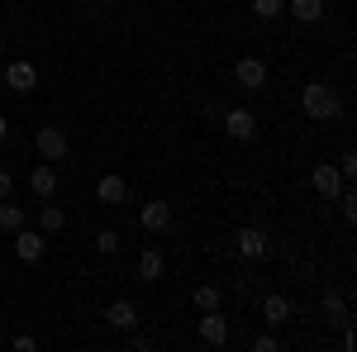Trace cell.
Masks as SVG:
<instances>
[{"mask_svg":"<svg viewBox=\"0 0 357 352\" xmlns=\"http://www.w3.org/2000/svg\"><path fill=\"white\" fill-rule=\"evenodd\" d=\"M319 305H324V314H329V324H348V305H343V296H338V291H324V300H319Z\"/></svg>","mask_w":357,"mask_h":352,"instance_id":"19","label":"cell"},{"mask_svg":"<svg viewBox=\"0 0 357 352\" xmlns=\"http://www.w3.org/2000/svg\"><path fill=\"white\" fill-rule=\"evenodd\" d=\"M138 281H148V286H153V281H162V271H167V257L162 252H158V247H143V252H138Z\"/></svg>","mask_w":357,"mask_h":352,"instance_id":"15","label":"cell"},{"mask_svg":"<svg viewBox=\"0 0 357 352\" xmlns=\"http://www.w3.org/2000/svg\"><path fill=\"white\" fill-rule=\"evenodd\" d=\"M224 134L234 138V143H252V138H257V114H252L248 105L224 109Z\"/></svg>","mask_w":357,"mask_h":352,"instance_id":"7","label":"cell"},{"mask_svg":"<svg viewBox=\"0 0 357 352\" xmlns=\"http://www.w3.org/2000/svg\"><path fill=\"white\" fill-rule=\"evenodd\" d=\"M0 229H5V234L24 229V205H10V200H0Z\"/></svg>","mask_w":357,"mask_h":352,"instance_id":"21","label":"cell"},{"mask_svg":"<svg viewBox=\"0 0 357 352\" xmlns=\"http://www.w3.org/2000/svg\"><path fill=\"white\" fill-rule=\"evenodd\" d=\"M10 195H15V176H10V171H0V200H10Z\"/></svg>","mask_w":357,"mask_h":352,"instance_id":"27","label":"cell"},{"mask_svg":"<svg viewBox=\"0 0 357 352\" xmlns=\"http://www.w3.org/2000/svg\"><path fill=\"white\" fill-rule=\"evenodd\" d=\"M5 86H10L15 95H33V91H38V67H33L29 57L5 62Z\"/></svg>","mask_w":357,"mask_h":352,"instance_id":"6","label":"cell"},{"mask_svg":"<svg viewBox=\"0 0 357 352\" xmlns=\"http://www.w3.org/2000/svg\"><path fill=\"white\" fill-rule=\"evenodd\" d=\"M96 200H100V205H124V200H129V181H124V176H114V171H105V176H100V181H96Z\"/></svg>","mask_w":357,"mask_h":352,"instance_id":"12","label":"cell"},{"mask_svg":"<svg viewBox=\"0 0 357 352\" xmlns=\"http://www.w3.org/2000/svg\"><path fill=\"white\" fill-rule=\"evenodd\" d=\"M310 186H314L319 200H338L343 186H348V176L338 171V162H319V167H310Z\"/></svg>","mask_w":357,"mask_h":352,"instance_id":"3","label":"cell"},{"mask_svg":"<svg viewBox=\"0 0 357 352\" xmlns=\"http://www.w3.org/2000/svg\"><path fill=\"white\" fill-rule=\"evenodd\" d=\"M338 210H343V219H348V224L357 219V195H353L348 186H343V195H338Z\"/></svg>","mask_w":357,"mask_h":352,"instance_id":"23","label":"cell"},{"mask_svg":"<svg viewBox=\"0 0 357 352\" xmlns=\"http://www.w3.org/2000/svg\"><path fill=\"white\" fill-rule=\"evenodd\" d=\"M262 324H267V328H286V324H291V300L281 296V291L262 296Z\"/></svg>","mask_w":357,"mask_h":352,"instance_id":"13","label":"cell"},{"mask_svg":"<svg viewBox=\"0 0 357 352\" xmlns=\"http://www.w3.org/2000/svg\"><path fill=\"white\" fill-rule=\"evenodd\" d=\"M158 5H162V0H158Z\"/></svg>","mask_w":357,"mask_h":352,"instance_id":"31","label":"cell"},{"mask_svg":"<svg viewBox=\"0 0 357 352\" xmlns=\"http://www.w3.org/2000/svg\"><path fill=\"white\" fill-rule=\"evenodd\" d=\"M5 138H10V119L0 114V143H5Z\"/></svg>","mask_w":357,"mask_h":352,"instance_id":"28","label":"cell"},{"mask_svg":"<svg viewBox=\"0 0 357 352\" xmlns=\"http://www.w3.org/2000/svg\"><path fill=\"white\" fill-rule=\"evenodd\" d=\"M96 252H100V257H114V252H119V234H114V229H100V234H96Z\"/></svg>","mask_w":357,"mask_h":352,"instance_id":"22","label":"cell"},{"mask_svg":"<svg viewBox=\"0 0 357 352\" xmlns=\"http://www.w3.org/2000/svg\"><path fill=\"white\" fill-rule=\"evenodd\" d=\"M286 15H291L296 24H319V20L329 15V5H324V0H286Z\"/></svg>","mask_w":357,"mask_h":352,"instance_id":"14","label":"cell"},{"mask_svg":"<svg viewBox=\"0 0 357 352\" xmlns=\"http://www.w3.org/2000/svg\"><path fill=\"white\" fill-rule=\"evenodd\" d=\"M0 57H5V33H0Z\"/></svg>","mask_w":357,"mask_h":352,"instance_id":"30","label":"cell"},{"mask_svg":"<svg viewBox=\"0 0 357 352\" xmlns=\"http://www.w3.org/2000/svg\"><path fill=\"white\" fill-rule=\"evenodd\" d=\"M301 109H305V119H314V124H333L343 114V95L329 82H305L301 86Z\"/></svg>","mask_w":357,"mask_h":352,"instance_id":"1","label":"cell"},{"mask_svg":"<svg viewBox=\"0 0 357 352\" xmlns=\"http://www.w3.org/2000/svg\"><path fill=\"white\" fill-rule=\"evenodd\" d=\"M234 82L243 86V91H262L267 86V62L262 57H238L234 62Z\"/></svg>","mask_w":357,"mask_h":352,"instance_id":"9","label":"cell"},{"mask_svg":"<svg viewBox=\"0 0 357 352\" xmlns=\"http://www.w3.org/2000/svg\"><path fill=\"white\" fill-rule=\"evenodd\" d=\"M195 338H200L205 348H224V343H229V319H224L220 309H200V324H195Z\"/></svg>","mask_w":357,"mask_h":352,"instance_id":"8","label":"cell"},{"mask_svg":"<svg viewBox=\"0 0 357 352\" xmlns=\"http://www.w3.org/2000/svg\"><path fill=\"white\" fill-rule=\"evenodd\" d=\"M138 224H143L148 234H167V229H172V205H167V200H148V205H138Z\"/></svg>","mask_w":357,"mask_h":352,"instance_id":"11","label":"cell"},{"mask_svg":"<svg viewBox=\"0 0 357 352\" xmlns=\"http://www.w3.org/2000/svg\"><path fill=\"white\" fill-rule=\"evenodd\" d=\"M29 190H33L38 200H53L57 195V171L53 167H33V171H29Z\"/></svg>","mask_w":357,"mask_h":352,"instance_id":"16","label":"cell"},{"mask_svg":"<svg viewBox=\"0 0 357 352\" xmlns=\"http://www.w3.org/2000/svg\"><path fill=\"white\" fill-rule=\"evenodd\" d=\"M252 20H281L286 15V0H248Z\"/></svg>","mask_w":357,"mask_h":352,"instance_id":"20","label":"cell"},{"mask_svg":"<svg viewBox=\"0 0 357 352\" xmlns=\"http://www.w3.org/2000/svg\"><path fill=\"white\" fill-rule=\"evenodd\" d=\"M105 324H110L114 333H134L138 328V305L134 300H110V305H105Z\"/></svg>","mask_w":357,"mask_h":352,"instance_id":"10","label":"cell"},{"mask_svg":"<svg viewBox=\"0 0 357 352\" xmlns=\"http://www.w3.org/2000/svg\"><path fill=\"white\" fill-rule=\"evenodd\" d=\"M43 252H48V234H43V229H15V257H20L24 267H38Z\"/></svg>","mask_w":357,"mask_h":352,"instance_id":"4","label":"cell"},{"mask_svg":"<svg viewBox=\"0 0 357 352\" xmlns=\"http://www.w3.org/2000/svg\"><path fill=\"white\" fill-rule=\"evenodd\" d=\"M234 247H238L243 262H267V257H272V238H267L262 229H252V224L234 234Z\"/></svg>","mask_w":357,"mask_h":352,"instance_id":"5","label":"cell"},{"mask_svg":"<svg viewBox=\"0 0 357 352\" xmlns=\"http://www.w3.org/2000/svg\"><path fill=\"white\" fill-rule=\"evenodd\" d=\"M276 348H281L276 333H257V338H252V352H276Z\"/></svg>","mask_w":357,"mask_h":352,"instance_id":"24","label":"cell"},{"mask_svg":"<svg viewBox=\"0 0 357 352\" xmlns=\"http://www.w3.org/2000/svg\"><path fill=\"white\" fill-rule=\"evenodd\" d=\"M338 171H343V176L353 181V171H357V153H343V158H338Z\"/></svg>","mask_w":357,"mask_h":352,"instance_id":"25","label":"cell"},{"mask_svg":"<svg viewBox=\"0 0 357 352\" xmlns=\"http://www.w3.org/2000/svg\"><path fill=\"white\" fill-rule=\"evenodd\" d=\"M191 305H195V309H220L224 291L215 286V281H205V286H195V291H191Z\"/></svg>","mask_w":357,"mask_h":352,"instance_id":"18","label":"cell"},{"mask_svg":"<svg viewBox=\"0 0 357 352\" xmlns=\"http://www.w3.org/2000/svg\"><path fill=\"white\" fill-rule=\"evenodd\" d=\"M96 5H100V10H110V5H119V0H96Z\"/></svg>","mask_w":357,"mask_h":352,"instance_id":"29","label":"cell"},{"mask_svg":"<svg viewBox=\"0 0 357 352\" xmlns=\"http://www.w3.org/2000/svg\"><path fill=\"white\" fill-rule=\"evenodd\" d=\"M38 229H43L48 238L62 234V229H67V210H62V205H43V210H38Z\"/></svg>","mask_w":357,"mask_h":352,"instance_id":"17","label":"cell"},{"mask_svg":"<svg viewBox=\"0 0 357 352\" xmlns=\"http://www.w3.org/2000/svg\"><path fill=\"white\" fill-rule=\"evenodd\" d=\"M33 148H38L43 162H62V158L72 153V138H67V129H57V124H43V129L33 134Z\"/></svg>","mask_w":357,"mask_h":352,"instance_id":"2","label":"cell"},{"mask_svg":"<svg viewBox=\"0 0 357 352\" xmlns=\"http://www.w3.org/2000/svg\"><path fill=\"white\" fill-rule=\"evenodd\" d=\"M38 348V338H33V333H20V338H15V352H33Z\"/></svg>","mask_w":357,"mask_h":352,"instance_id":"26","label":"cell"}]
</instances>
